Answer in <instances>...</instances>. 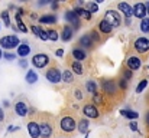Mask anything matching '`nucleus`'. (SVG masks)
Returning <instances> with one entry per match:
<instances>
[{
    "instance_id": "f257e3e1",
    "label": "nucleus",
    "mask_w": 149,
    "mask_h": 138,
    "mask_svg": "<svg viewBox=\"0 0 149 138\" xmlns=\"http://www.w3.org/2000/svg\"><path fill=\"white\" fill-rule=\"evenodd\" d=\"M36 122L39 124L41 128V137L42 138H52L55 135V121L54 118L48 114H42L39 115V118H36Z\"/></svg>"
},
{
    "instance_id": "f03ea898",
    "label": "nucleus",
    "mask_w": 149,
    "mask_h": 138,
    "mask_svg": "<svg viewBox=\"0 0 149 138\" xmlns=\"http://www.w3.org/2000/svg\"><path fill=\"white\" fill-rule=\"evenodd\" d=\"M77 122L74 119V117H70V115H65L61 121H59V130L65 134H71L75 128H77Z\"/></svg>"
},
{
    "instance_id": "7ed1b4c3",
    "label": "nucleus",
    "mask_w": 149,
    "mask_h": 138,
    "mask_svg": "<svg viewBox=\"0 0 149 138\" xmlns=\"http://www.w3.org/2000/svg\"><path fill=\"white\" fill-rule=\"evenodd\" d=\"M0 46H1L3 49L10 50V49L19 47V46H20V41H19L17 36H15V35H9V36H4V38L0 39Z\"/></svg>"
},
{
    "instance_id": "20e7f679",
    "label": "nucleus",
    "mask_w": 149,
    "mask_h": 138,
    "mask_svg": "<svg viewBox=\"0 0 149 138\" xmlns=\"http://www.w3.org/2000/svg\"><path fill=\"white\" fill-rule=\"evenodd\" d=\"M104 20H107L113 27H119L122 23V17H120L119 12H114V10H107L104 14Z\"/></svg>"
},
{
    "instance_id": "39448f33",
    "label": "nucleus",
    "mask_w": 149,
    "mask_h": 138,
    "mask_svg": "<svg viewBox=\"0 0 149 138\" xmlns=\"http://www.w3.org/2000/svg\"><path fill=\"white\" fill-rule=\"evenodd\" d=\"M32 63H33L35 68L42 69V68H45V66L49 63V56H48L47 53H36V55L32 58Z\"/></svg>"
},
{
    "instance_id": "423d86ee",
    "label": "nucleus",
    "mask_w": 149,
    "mask_h": 138,
    "mask_svg": "<svg viewBox=\"0 0 149 138\" xmlns=\"http://www.w3.org/2000/svg\"><path fill=\"white\" fill-rule=\"evenodd\" d=\"M45 76H47V79L49 81L51 84H58V82H61V71L58 69V66H51L49 69L47 71V73H45Z\"/></svg>"
},
{
    "instance_id": "0eeeda50",
    "label": "nucleus",
    "mask_w": 149,
    "mask_h": 138,
    "mask_svg": "<svg viewBox=\"0 0 149 138\" xmlns=\"http://www.w3.org/2000/svg\"><path fill=\"white\" fill-rule=\"evenodd\" d=\"M135 49H136V52H139V53H146L149 50V41L146 38H138L136 41H135Z\"/></svg>"
},
{
    "instance_id": "6e6552de",
    "label": "nucleus",
    "mask_w": 149,
    "mask_h": 138,
    "mask_svg": "<svg viewBox=\"0 0 149 138\" xmlns=\"http://www.w3.org/2000/svg\"><path fill=\"white\" fill-rule=\"evenodd\" d=\"M28 131H29V135L32 138L41 137V128H39V124L36 122V119H32V121L28 122Z\"/></svg>"
},
{
    "instance_id": "1a4fd4ad",
    "label": "nucleus",
    "mask_w": 149,
    "mask_h": 138,
    "mask_svg": "<svg viewBox=\"0 0 149 138\" xmlns=\"http://www.w3.org/2000/svg\"><path fill=\"white\" fill-rule=\"evenodd\" d=\"M146 14H148V12H146L145 3H136V4L133 6V16H136L138 19L143 20Z\"/></svg>"
},
{
    "instance_id": "9d476101",
    "label": "nucleus",
    "mask_w": 149,
    "mask_h": 138,
    "mask_svg": "<svg viewBox=\"0 0 149 138\" xmlns=\"http://www.w3.org/2000/svg\"><path fill=\"white\" fill-rule=\"evenodd\" d=\"M83 112H84V115L88 117V118H99L100 117L99 109H97L96 105H93V104H87V105H84Z\"/></svg>"
},
{
    "instance_id": "9b49d317",
    "label": "nucleus",
    "mask_w": 149,
    "mask_h": 138,
    "mask_svg": "<svg viewBox=\"0 0 149 138\" xmlns=\"http://www.w3.org/2000/svg\"><path fill=\"white\" fill-rule=\"evenodd\" d=\"M126 65H127V69H130V71H138V69L141 68L142 62H141V59H139L138 56H133V55H132V56L127 58Z\"/></svg>"
},
{
    "instance_id": "f8f14e48",
    "label": "nucleus",
    "mask_w": 149,
    "mask_h": 138,
    "mask_svg": "<svg viewBox=\"0 0 149 138\" xmlns=\"http://www.w3.org/2000/svg\"><path fill=\"white\" fill-rule=\"evenodd\" d=\"M15 111L19 117H26L28 115V104L25 101H17L15 104Z\"/></svg>"
},
{
    "instance_id": "ddd939ff",
    "label": "nucleus",
    "mask_w": 149,
    "mask_h": 138,
    "mask_svg": "<svg viewBox=\"0 0 149 138\" xmlns=\"http://www.w3.org/2000/svg\"><path fill=\"white\" fill-rule=\"evenodd\" d=\"M117 7L126 16V19H132V16H133V7L130 4H127V3H119Z\"/></svg>"
},
{
    "instance_id": "4468645a",
    "label": "nucleus",
    "mask_w": 149,
    "mask_h": 138,
    "mask_svg": "<svg viewBox=\"0 0 149 138\" xmlns=\"http://www.w3.org/2000/svg\"><path fill=\"white\" fill-rule=\"evenodd\" d=\"M103 91L104 93H114L117 92V85L114 81H103Z\"/></svg>"
},
{
    "instance_id": "2eb2a0df",
    "label": "nucleus",
    "mask_w": 149,
    "mask_h": 138,
    "mask_svg": "<svg viewBox=\"0 0 149 138\" xmlns=\"http://www.w3.org/2000/svg\"><path fill=\"white\" fill-rule=\"evenodd\" d=\"M31 29H32V32H33V33H35L41 41H48V39H49V38H48V32H45L42 27H39V26H35V25H33Z\"/></svg>"
},
{
    "instance_id": "dca6fc26",
    "label": "nucleus",
    "mask_w": 149,
    "mask_h": 138,
    "mask_svg": "<svg viewBox=\"0 0 149 138\" xmlns=\"http://www.w3.org/2000/svg\"><path fill=\"white\" fill-rule=\"evenodd\" d=\"M65 20L68 22V23H74V25H77L78 26V23H80V17H78V14L72 10H70V12H67L65 13Z\"/></svg>"
},
{
    "instance_id": "f3484780",
    "label": "nucleus",
    "mask_w": 149,
    "mask_h": 138,
    "mask_svg": "<svg viewBox=\"0 0 149 138\" xmlns=\"http://www.w3.org/2000/svg\"><path fill=\"white\" fill-rule=\"evenodd\" d=\"M99 29H100V32L101 33H104V35H109L110 32H111V29H113V26L107 22V20H100V23H99Z\"/></svg>"
},
{
    "instance_id": "a211bd4d",
    "label": "nucleus",
    "mask_w": 149,
    "mask_h": 138,
    "mask_svg": "<svg viewBox=\"0 0 149 138\" xmlns=\"http://www.w3.org/2000/svg\"><path fill=\"white\" fill-rule=\"evenodd\" d=\"M72 27H70V26H64V29H62V32H61V39L64 41V42H68V41H71V38H72Z\"/></svg>"
},
{
    "instance_id": "6ab92c4d",
    "label": "nucleus",
    "mask_w": 149,
    "mask_h": 138,
    "mask_svg": "<svg viewBox=\"0 0 149 138\" xmlns=\"http://www.w3.org/2000/svg\"><path fill=\"white\" fill-rule=\"evenodd\" d=\"M29 53H31V46L28 45L26 42L20 43V46L17 47V55H19V56H22V58H26Z\"/></svg>"
},
{
    "instance_id": "aec40b11",
    "label": "nucleus",
    "mask_w": 149,
    "mask_h": 138,
    "mask_svg": "<svg viewBox=\"0 0 149 138\" xmlns=\"http://www.w3.org/2000/svg\"><path fill=\"white\" fill-rule=\"evenodd\" d=\"M71 56H72L77 62H81V60H84V59L87 58V53H86L84 50H81V49H74L72 53H71Z\"/></svg>"
},
{
    "instance_id": "412c9836",
    "label": "nucleus",
    "mask_w": 149,
    "mask_h": 138,
    "mask_svg": "<svg viewBox=\"0 0 149 138\" xmlns=\"http://www.w3.org/2000/svg\"><path fill=\"white\" fill-rule=\"evenodd\" d=\"M120 115L125 117V118H127V119H136L139 117V114L136 111H130V109H122L120 111Z\"/></svg>"
},
{
    "instance_id": "4be33fe9",
    "label": "nucleus",
    "mask_w": 149,
    "mask_h": 138,
    "mask_svg": "<svg viewBox=\"0 0 149 138\" xmlns=\"http://www.w3.org/2000/svg\"><path fill=\"white\" fill-rule=\"evenodd\" d=\"M71 69H72V72L77 73V75H83V73H84V66L81 65V62L74 60V62L71 63Z\"/></svg>"
},
{
    "instance_id": "5701e85b",
    "label": "nucleus",
    "mask_w": 149,
    "mask_h": 138,
    "mask_svg": "<svg viewBox=\"0 0 149 138\" xmlns=\"http://www.w3.org/2000/svg\"><path fill=\"white\" fill-rule=\"evenodd\" d=\"M39 23H44V25H54L56 23V17L54 14H47V16H42L39 19Z\"/></svg>"
},
{
    "instance_id": "b1692460",
    "label": "nucleus",
    "mask_w": 149,
    "mask_h": 138,
    "mask_svg": "<svg viewBox=\"0 0 149 138\" xmlns=\"http://www.w3.org/2000/svg\"><path fill=\"white\" fill-rule=\"evenodd\" d=\"M86 89L90 92L93 96L99 93V92H97V84H96V81H88V82L86 84Z\"/></svg>"
},
{
    "instance_id": "393cba45",
    "label": "nucleus",
    "mask_w": 149,
    "mask_h": 138,
    "mask_svg": "<svg viewBox=\"0 0 149 138\" xmlns=\"http://www.w3.org/2000/svg\"><path fill=\"white\" fill-rule=\"evenodd\" d=\"M36 81H38V75H36V72L32 71V69L28 71V72H26V82H28V84H35Z\"/></svg>"
},
{
    "instance_id": "a878e982",
    "label": "nucleus",
    "mask_w": 149,
    "mask_h": 138,
    "mask_svg": "<svg viewBox=\"0 0 149 138\" xmlns=\"http://www.w3.org/2000/svg\"><path fill=\"white\" fill-rule=\"evenodd\" d=\"M93 39H91V36L90 35H84L81 39H80V45H83V46H86V47H91L93 46Z\"/></svg>"
},
{
    "instance_id": "bb28decb",
    "label": "nucleus",
    "mask_w": 149,
    "mask_h": 138,
    "mask_svg": "<svg viewBox=\"0 0 149 138\" xmlns=\"http://www.w3.org/2000/svg\"><path fill=\"white\" fill-rule=\"evenodd\" d=\"M86 10L90 12L91 14L93 13H97L99 12V4L94 3V1H88V3H86Z\"/></svg>"
},
{
    "instance_id": "cd10ccee",
    "label": "nucleus",
    "mask_w": 149,
    "mask_h": 138,
    "mask_svg": "<svg viewBox=\"0 0 149 138\" xmlns=\"http://www.w3.org/2000/svg\"><path fill=\"white\" fill-rule=\"evenodd\" d=\"M77 128H78V131H80L81 134H84V133H88V121L83 118V119L78 122V127H77Z\"/></svg>"
},
{
    "instance_id": "c85d7f7f",
    "label": "nucleus",
    "mask_w": 149,
    "mask_h": 138,
    "mask_svg": "<svg viewBox=\"0 0 149 138\" xmlns=\"http://www.w3.org/2000/svg\"><path fill=\"white\" fill-rule=\"evenodd\" d=\"M16 20H17V26H19V30L20 32H23V33H26L28 32V27H26V25L22 22V19H20V14L17 13L16 14Z\"/></svg>"
},
{
    "instance_id": "c756f323",
    "label": "nucleus",
    "mask_w": 149,
    "mask_h": 138,
    "mask_svg": "<svg viewBox=\"0 0 149 138\" xmlns=\"http://www.w3.org/2000/svg\"><path fill=\"white\" fill-rule=\"evenodd\" d=\"M141 30L143 33H148L149 32V17H145L143 20H141Z\"/></svg>"
},
{
    "instance_id": "7c9ffc66",
    "label": "nucleus",
    "mask_w": 149,
    "mask_h": 138,
    "mask_svg": "<svg viewBox=\"0 0 149 138\" xmlns=\"http://www.w3.org/2000/svg\"><path fill=\"white\" fill-rule=\"evenodd\" d=\"M62 79L67 82V84H70V82H72L74 79H72V72L70 71V69H67L64 73H62Z\"/></svg>"
},
{
    "instance_id": "2f4dec72",
    "label": "nucleus",
    "mask_w": 149,
    "mask_h": 138,
    "mask_svg": "<svg viewBox=\"0 0 149 138\" xmlns=\"http://www.w3.org/2000/svg\"><path fill=\"white\" fill-rule=\"evenodd\" d=\"M0 16H1V19H3V22H4V26H7V27H10V19H9V12H7V10H3Z\"/></svg>"
},
{
    "instance_id": "473e14b6",
    "label": "nucleus",
    "mask_w": 149,
    "mask_h": 138,
    "mask_svg": "<svg viewBox=\"0 0 149 138\" xmlns=\"http://www.w3.org/2000/svg\"><path fill=\"white\" fill-rule=\"evenodd\" d=\"M146 87H148V81H146V79H142V81L139 82V85L136 87V92H138V93H141V92L146 88Z\"/></svg>"
},
{
    "instance_id": "72a5a7b5",
    "label": "nucleus",
    "mask_w": 149,
    "mask_h": 138,
    "mask_svg": "<svg viewBox=\"0 0 149 138\" xmlns=\"http://www.w3.org/2000/svg\"><path fill=\"white\" fill-rule=\"evenodd\" d=\"M48 38H49V41H52V42L58 41V32H56V30H54V29L48 30Z\"/></svg>"
},
{
    "instance_id": "f704fd0d",
    "label": "nucleus",
    "mask_w": 149,
    "mask_h": 138,
    "mask_svg": "<svg viewBox=\"0 0 149 138\" xmlns=\"http://www.w3.org/2000/svg\"><path fill=\"white\" fill-rule=\"evenodd\" d=\"M130 78H132V71H130V69H125V71H123V79L130 81Z\"/></svg>"
},
{
    "instance_id": "c9c22d12",
    "label": "nucleus",
    "mask_w": 149,
    "mask_h": 138,
    "mask_svg": "<svg viewBox=\"0 0 149 138\" xmlns=\"http://www.w3.org/2000/svg\"><path fill=\"white\" fill-rule=\"evenodd\" d=\"M3 56H4L7 60H13V59H15V55H13V53H9V52H6Z\"/></svg>"
},
{
    "instance_id": "e433bc0d",
    "label": "nucleus",
    "mask_w": 149,
    "mask_h": 138,
    "mask_svg": "<svg viewBox=\"0 0 149 138\" xmlns=\"http://www.w3.org/2000/svg\"><path fill=\"white\" fill-rule=\"evenodd\" d=\"M129 127H130V130H132V131H138V124H136L135 121H132V122L129 124Z\"/></svg>"
},
{
    "instance_id": "4c0bfd02",
    "label": "nucleus",
    "mask_w": 149,
    "mask_h": 138,
    "mask_svg": "<svg viewBox=\"0 0 149 138\" xmlns=\"http://www.w3.org/2000/svg\"><path fill=\"white\" fill-rule=\"evenodd\" d=\"M75 96H77V99H83V98H84L80 89H77V91H75Z\"/></svg>"
},
{
    "instance_id": "58836bf2",
    "label": "nucleus",
    "mask_w": 149,
    "mask_h": 138,
    "mask_svg": "<svg viewBox=\"0 0 149 138\" xmlns=\"http://www.w3.org/2000/svg\"><path fill=\"white\" fill-rule=\"evenodd\" d=\"M55 55H56L58 58H61V56H64V50H62V49H58V50L55 52Z\"/></svg>"
},
{
    "instance_id": "ea45409f",
    "label": "nucleus",
    "mask_w": 149,
    "mask_h": 138,
    "mask_svg": "<svg viewBox=\"0 0 149 138\" xmlns=\"http://www.w3.org/2000/svg\"><path fill=\"white\" fill-rule=\"evenodd\" d=\"M19 65H20L22 68H26V66H28V62H26L25 59H20V62H19Z\"/></svg>"
},
{
    "instance_id": "a19ab883",
    "label": "nucleus",
    "mask_w": 149,
    "mask_h": 138,
    "mask_svg": "<svg viewBox=\"0 0 149 138\" xmlns=\"http://www.w3.org/2000/svg\"><path fill=\"white\" fill-rule=\"evenodd\" d=\"M4 119V112H3V109L0 108V121H3Z\"/></svg>"
},
{
    "instance_id": "79ce46f5",
    "label": "nucleus",
    "mask_w": 149,
    "mask_h": 138,
    "mask_svg": "<svg viewBox=\"0 0 149 138\" xmlns=\"http://www.w3.org/2000/svg\"><path fill=\"white\" fill-rule=\"evenodd\" d=\"M145 6H146V12H148V14H149V1L148 3H145Z\"/></svg>"
},
{
    "instance_id": "37998d69",
    "label": "nucleus",
    "mask_w": 149,
    "mask_h": 138,
    "mask_svg": "<svg viewBox=\"0 0 149 138\" xmlns=\"http://www.w3.org/2000/svg\"><path fill=\"white\" fill-rule=\"evenodd\" d=\"M146 122H148V125H149V112H148V115H146Z\"/></svg>"
},
{
    "instance_id": "c03bdc74",
    "label": "nucleus",
    "mask_w": 149,
    "mask_h": 138,
    "mask_svg": "<svg viewBox=\"0 0 149 138\" xmlns=\"http://www.w3.org/2000/svg\"><path fill=\"white\" fill-rule=\"evenodd\" d=\"M3 55H4V53H1V47H0V58H1Z\"/></svg>"
}]
</instances>
